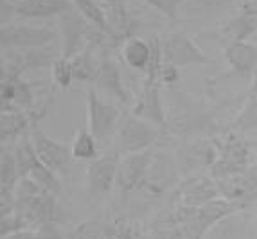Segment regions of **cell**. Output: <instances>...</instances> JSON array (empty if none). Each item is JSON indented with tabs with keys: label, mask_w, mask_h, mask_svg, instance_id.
I'll list each match as a JSON object with an SVG mask.
<instances>
[{
	"label": "cell",
	"mask_w": 257,
	"mask_h": 239,
	"mask_svg": "<svg viewBox=\"0 0 257 239\" xmlns=\"http://www.w3.org/2000/svg\"><path fill=\"white\" fill-rule=\"evenodd\" d=\"M113 139V151L119 157L132 153H142L151 150L153 142L157 141L159 132L155 130L153 124L146 123L141 117L133 115L132 111L120 115L119 126L115 130Z\"/></svg>",
	"instance_id": "cell-1"
},
{
	"label": "cell",
	"mask_w": 257,
	"mask_h": 239,
	"mask_svg": "<svg viewBox=\"0 0 257 239\" xmlns=\"http://www.w3.org/2000/svg\"><path fill=\"white\" fill-rule=\"evenodd\" d=\"M86 18L77 9L70 8L69 11L60 15L61 36H63V49L61 56L67 60H72L90 42H101V38H95V33H101L95 26H88Z\"/></svg>",
	"instance_id": "cell-2"
},
{
	"label": "cell",
	"mask_w": 257,
	"mask_h": 239,
	"mask_svg": "<svg viewBox=\"0 0 257 239\" xmlns=\"http://www.w3.org/2000/svg\"><path fill=\"white\" fill-rule=\"evenodd\" d=\"M58 36L54 29L45 26H26V24H4L0 31L2 51H24L42 49Z\"/></svg>",
	"instance_id": "cell-3"
},
{
	"label": "cell",
	"mask_w": 257,
	"mask_h": 239,
	"mask_svg": "<svg viewBox=\"0 0 257 239\" xmlns=\"http://www.w3.org/2000/svg\"><path fill=\"white\" fill-rule=\"evenodd\" d=\"M119 121L120 111L115 106L101 101L94 88H88L86 92V123H88V132L95 137L99 144L106 142L111 135H115Z\"/></svg>",
	"instance_id": "cell-4"
},
{
	"label": "cell",
	"mask_w": 257,
	"mask_h": 239,
	"mask_svg": "<svg viewBox=\"0 0 257 239\" xmlns=\"http://www.w3.org/2000/svg\"><path fill=\"white\" fill-rule=\"evenodd\" d=\"M160 45H162L164 63L175 65L178 68L210 63L209 56L182 31L169 33L166 38L160 40Z\"/></svg>",
	"instance_id": "cell-5"
},
{
	"label": "cell",
	"mask_w": 257,
	"mask_h": 239,
	"mask_svg": "<svg viewBox=\"0 0 257 239\" xmlns=\"http://www.w3.org/2000/svg\"><path fill=\"white\" fill-rule=\"evenodd\" d=\"M219 150L218 160L210 167V176L214 180H225L230 176L243 175L250 169V153L252 148L246 141H227Z\"/></svg>",
	"instance_id": "cell-6"
},
{
	"label": "cell",
	"mask_w": 257,
	"mask_h": 239,
	"mask_svg": "<svg viewBox=\"0 0 257 239\" xmlns=\"http://www.w3.org/2000/svg\"><path fill=\"white\" fill-rule=\"evenodd\" d=\"M58 60L45 47L24 49V51H4L2 52V79H22L24 72L33 68L52 67Z\"/></svg>",
	"instance_id": "cell-7"
},
{
	"label": "cell",
	"mask_w": 257,
	"mask_h": 239,
	"mask_svg": "<svg viewBox=\"0 0 257 239\" xmlns=\"http://www.w3.org/2000/svg\"><path fill=\"white\" fill-rule=\"evenodd\" d=\"M31 142L35 146V151L38 155L40 162L45 167H49L51 171H54L56 175L58 173H67V169L72 164L74 157L72 151H70L69 144H63L60 141H54L52 137H49L47 133L40 130L38 126L31 130L29 133Z\"/></svg>",
	"instance_id": "cell-8"
},
{
	"label": "cell",
	"mask_w": 257,
	"mask_h": 239,
	"mask_svg": "<svg viewBox=\"0 0 257 239\" xmlns=\"http://www.w3.org/2000/svg\"><path fill=\"white\" fill-rule=\"evenodd\" d=\"M153 157L155 153L151 150L120 157L115 187L120 192H124V194H130L133 191H141L142 184L146 182V176L150 173Z\"/></svg>",
	"instance_id": "cell-9"
},
{
	"label": "cell",
	"mask_w": 257,
	"mask_h": 239,
	"mask_svg": "<svg viewBox=\"0 0 257 239\" xmlns=\"http://www.w3.org/2000/svg\"><path fill=\"white\" fill-rule=\"evenodd\" d=\"M119 160L120 157L111 151L103 157H97L95 160L88 162L86 166V187L90 194L95 196H104L110 194L117 184V169H119Z\"/></svg>",
	"instance_id": "cell-10"
},
{
	"label": "cell",
	"mask_w": 257,
	"mask_h": 239,
	"mask_svg": "<svg viewBox=\"0 0 257 239\" xmlns=\"http://www.w3.org/2000/svg\"><path fill=\"white\" fill-rule=\"evenodd\" d=\"M176 196H178V203L198 209L216 198H221V192L212 176L193 175L178 184Z\"/></svg>",
	"instance_id": "cell-11"
},
{
	"label": "cell",
	"mask_w": 257,
	"mask_h": 239,
	"mask_svg": "<svg viewBox=\"0 0 257 239\" xmlns=\"http://www.w3.org/2000/svg\"><path fill=\"white\" fill-rule=\"evenodd\" d=\"M45 111L36 110H11L0 113V141L6 142H18L26 137V133L38 126V121L45 115Z\"/></svg>",
	"instance_id": "cell-12"
},
{
	"label": "cell",
	"mask_w": 257,
	"mask_h": 239,
	"mask_svg": "<svg viewBox=\"0 0 257 239\" xmlns=\"http://www.w3.org/2000/svg\"><path fill=\"white\" fill-rule=\"evenodd\" d=\"M160 85L157 83H148L144 81L141 94H139L137 101L133 104L132 113L141 117L146 123L164 128L166 126V113H164L162 99H160Z\"/></svg>",
	"instance_id": "cell-13"
},
{
	"label": "cell",
	"mask_w": 257,
	"mask_h": 239,
	"mask_svg": "<svg viewBox=\"0 0 257 239\" xmlns=\"http://www.w3.org/2000/svg\"><path fill=\"white\" fill-rule=\"evenodd\" d=\"M15 13L26 18H49L72 8L70 0H4Z\"/></svg>",
	"instance_id": "cell-14"
},
{
	"label": "cell",
	"mask_w": 257,
	"mask_h": 239,
	"mask_svg": "<svg viewBox=\"0 0 257 239\" xmlns=\"http://www.w3.org/2000/svg\"><path fill=\"white\" fill-rule=\"evenodd\" d=\"M216 184L221 192V198L241 203L243 207H248L253 200H257V187L253 185L250 169L243 175L230 176L225 180H216Z\"/></svg>",
	"instance_id": "cell-15"
},
{
	"label": "cell",
	"mask_w": 257,
	"mask_h": 239,
	"mask_svg": "<svg viewBox=\"0 0 257 239\" xmlns=\"http://www.w3.org/2000/svg\"><path fill=\"white\" fill-rule=\"evenodd\" d=\"M243 209L244 207L241 203L225 200V198H216V200L209 201V203L202 205V207H198L196 218H198L200 226H202L203 234L207 235L218 223H221L223 219L230 218V216H234V214Z\"/></svg>",
	"instance_id": "cell-16"
},
{
	"label": "cell",
	"mask_w": 257,
	"mask_h": 239,
	"mask_svg": "<svg viewBox=\"0 0 257 239\" xmlns=\"http://www.w3.org/2000/svg\"><path fill=\"white\" fill-rule=\"evenodd\" d=\"M175 182H176V173L173 164L169 160H166L164 157H160V155H155L150 167V173H148L146 182L142 184L141 191H144L150 196H160Z\"/></svg>",
	"instance_id": "cell-17"
},
{
	"label": "cell",
	"mask_w": 257,
	"mask_h": 239,
	"mask_svg": "<svg viewBox=\"0 0 257 239\" xmlns=\"http://www.w3.org/2000/svg\"><path fill=\"white\" fill-rule=\"evenodd\" d=\"M95 83H97L99 88H103L110 95H115L120 102H130L128 92H126L124 85H122V79H120L119 67H117L115 61L111 60L108 54H103L101 60H99Z\"/></svg>",
	"instance_id": "cell-18"
},
{
	"label": "cell",
	"mask_w": 257,
	"mask_h": 239,
	"mask_svg": "<svg viewBox=\"0 0 257 239\" xmlns=\"http://www.w3.org/2000/svg\"><path fill=\"white\" fill-rule=\"evenodd\" d=\"M225 60L236 72H253L257 68V47L248 42H230L225 49Z\"/></svg>",
	"instance_id": "cell-19"
},
{
	"label": "cell",
	"mask_w": 257,
	"mask_h": 239,
	"mask_svg": "<svg viewBox=\"0 0 257 239\" xmlns=\"http://www.w3.org/2000/svg\"><path fill=\"white\" fill-rule=\"evenodd\" d=\"M151 58H153V47L151 42L148 43L146 40L137 38V36H130L124 40L122 45V60L133 70H141L146 74L148 68L151 65Z\"/></svg>",
	"instance_id": "cell-20"
},
{
	"label": "cell",
	"mask_w": 257,
	"mask_h": 239,
	"mask_svg": "<svg viewBox=\"0 0 257 239\" xmlns=\"http://www.w3.org/2000/svg\"><path fill=\"white\" fill-rule=\"evenodd\" d=\"M117 232H119V223L90 219L74 226L67 239H115Z\"/></svg>",
	"instance_id": "cell-21"
},
{
	"label": "cell",
	"mask_w": 257,
	"mask_h": 239,
	"mask_svg": "<svg viewBox=\"0 0 257 239\" xmlns=\"http://www.w3.org/2000/svg\"><path fill=\"white\" fill-rule=\"evenodd\" d=\"M97 47V42H90L83 49L77 56H74L70 63H72V72H74V79L77 81H85V83H92L95 81V76H97V68H99V61L95 60L94 51Z\"/></svg>",
	"instance_id": "cell-22"
},
{
	"label": "cell",
	"mask_w": 257,
	"mask_h": 239,
	"mask_svg": "<svg viewBox=\"0 0 257 239\" xmlns=\"http://www.w3.org/2000/svg\"><path fill=\"white\" fill-rule=\"evenodd\" d=\"M219 150L212 142H194L185 150L184 162L187 169H202V167H212V164L218 160Z\"/></svg>",
	"instance_id": "cell-23"
},
{
	"label": "cell",
	"mask_w": 257,
	"mask_h": 239,
	"mask_svg": "<svg viewBox=\"0 0 257 239\" xmlns=\"http://www.w3.org/2000/svg\"><path fill=\"white\" fill-rule=\"evenodd\" d=\"M20 175H18V166L17 158H15V151L11 148H2L0 153V192H9L15 194L18 182H20Z\"/></svg>",
	"instance_id": "cell-24"
},
{
	"label": "cell",
	"mask_w": 257,
	"mask_h": 239,
	"mask_svg": "<svg viewBox=\"0 0 257 239\" xmlns=\"http://www.w3.org/2000/svg\"><path fill=\"white\" fill-rule=\"evenodd\" d=\"M74 160H95L99 157V142L88 130H76L74 139L70 142Z\"/></svg>",
	"instance_id": "cell-25"
},
{
	"label": "cell",
	"mask_w": 257,
	"mask_h": 239,
	"mask_svg": "<svg viewBox=\"0 0 257 239\" xmlns=\"http://www.w3.org/2000/svg\"><path fill=\"white\" fill-rule=\"evenodd\" d=\"M70 2H72L74 8H76L86 20L90 22L92 26H95L101 33L106 34V36H113V34H111L110 24H108L106 11H104L97 2H94V0H70Z\"/></svg>",
	"instance_id": "cell-26"
},
{
	"label": "cell",
	"mask_w": 257,
	"mask_h": 239,
	"mask_svg": "<svg viewBox=\"0 0 257 239\" xmlns=\"http://www.w3.org/2000/svg\"><path fill=\"white\" fill-rule=\"evenodd\" d=\"M234 128L239 132H252L257 130V95L250 94L244 101L243 108L234 119Z\"/></svg>",
	"instance_id": "cell-27"
},
{
	"label": "cell",
	"mask_w": 257,
	"mask_h": 239,
	"mask_svg": "<svg viewBox=\"0 0 257 239\" xmlns=\"http://www.w3.org/2000/svg\"><path fill=\"white\" fill-rule=\"evenodd\" d=\"M74 72H72V63L70 60L60 56L58 60L52 63V81L56 86H60L61 90H69L72 85Z\"/></svg>",
	"instance_id": "cell-28"
},
{
	"label": "cell",
	"mask_w": 257,
	"mask_h": 239,
	"mask_svg": "<svg viewBox=\"0 0 257 239\" xmlns=\"http://www.w3.org/2000/svg\"><path fill=\"white\" fill-rule=\"evenodd\" d=\"M253 31H255V18L246 17V15H239L228 24L232 42H246V38Z\"/></svg>",
	"instance_id": "cell-29"
},
{
	"label": "cell",
	"mask_w": 257,
	"mask_h": 239,
	"mask_svg": "<svg viewBox=\"0 0 257 239\" xmlns=\"http://www.w3.org/2000/svg\"><path fill=\"white\" fill-rule=\"evenodd\" d=\"M144 4L151 6L157 11H160L162 15H166L167 18L175 20L176 15H178V8H180L182 0H142Z\"/></svg>",
	"instance_id": "cell-30"
},
{
	"label": "cell",
	"mask_w": 257,
	"mask_h": 239,
	"mask_svg": "<svg viewBox=\"0 0 257 239\" xmlns=\"http://www.w3.org/2000/svg\"><path fill=\"white\" fill-rule=\"evenodd\" d=\"M35 239H67V235L61 232L60 223H43L38 228H35Z\"/></svg>",
	"instance_id": "cell-31"
},
{
	"label": "cell",
	"mask_w": 257,
	"mask_h": 239,
	"mask_svg": "<svg viewBox=\"0 0 257 239\" xmlns=\"http://www.w3.org/2000/svg\"><path fill=\"white\" fill-rule=\"evenodd\" d=\"M180 79V68L175 67V65L164 63L159 70V77H157V83L159 85H173Z\"/></svg>",
	"instance_id": "cell-32"
},
{
	"label": "cell",
	"mask_w": 257,
	"mask_h": 239,
	"mask_svg": "<svg viewBox=\"0 0 257 239\" xmlns=\"http://www.w3.org/2000/svg\"><path fill=\"white\" fill-rule=\"evenodd\" d=\"M115 239H139V234L132 225L119 223V232H117Z\"/></svg>",
	"instance_id": "cell-33"
},
{
	"label": "cell",
	"mask_w": 257,
	"mask_h": 239,
	"mask_svg": "<svg viewBox=\"0 0 257 239\" xmlns=\"http://www.w3.org/2000/svg\"><path fill=\"white\" fill-rule=\"evenodd\" d=\"M241 15L257 18V0H246V2L241 6Z\"/></svg>",
	"instance_id": "cell-34"
},
{
	"label": "cell",
	"mask_w": 257,
	"mask_h": 239,
	"mask_svg": "<svg viewBox=\"0 0 257 239\" xmlns=\"http://www.w3.org/2000/svg\"><path fill=\"white\" fill-rule=\"evenodd\" d=\"M2 239H35V232L33 230H18V232H13V234L6 235Z\"/></svg>",
	"instance_id": "cell-35"
},
{
	"label": "cell",
	"mask_w": 257,
	"mask_h": 239,
	"mask_svg": "<svg viewBox=\"0 0 257 239\" xmlns=\"http://www.w3.org/2000/svg\"><path fill=\"white\" fill-rule=\"evenodd\" d=\"M104 4L110 6V9H115V11H126V2L128 0H103Z\"/></svg>",
	"instance_id": "cell-36"
},
{
	"label": "cell",
	"mask_w": 257,
	"mask_h": 239,
	"mask_svg": "<svg viewBox=\"0 0 257 239\" xmlns=\"http://www.w3.org/2000/svg\"><path fill=\"white\" fill-rule=\"evenodd\" d=\"M252 94L257 95V68L253 70V83H252Z\"/></svg>",
	"instance_id": "cell-37"
},
{
	"label": "cell",
	"mask_w": 257,
	"mask_h": 239,
	"mask_svg": "<svg viewBox=\"0 0 257 239\" xmlns=\"http://www.w3.org/2000/svg\"><path fill=\"white\" fill-rule=\"evenodd\" d=\"M246 142H248L250 148H255V150H257V141H246Z\"/></svg>",
	"instance_id": "cell-38"
},
{
	"label": "cell",
	"mask_w": 257,
	"mask_h": 239,
	"mask_svg": "<svg viewBox=\"0 0 257 239\" xmlns=\"http://www.w3.org/2000/svg\"><path fill=\"white\" fill-rule=\"evenodd\" d=\"M255 169H257V166H255Z\"/></svg>",
	"instance_id": "cell-39"
}]
</instances>
